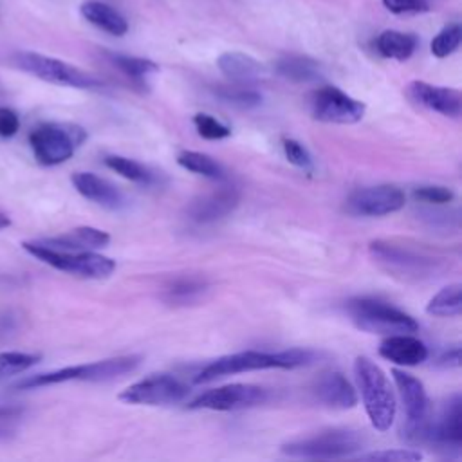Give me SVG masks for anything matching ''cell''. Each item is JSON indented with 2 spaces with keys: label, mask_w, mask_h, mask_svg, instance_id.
I'll use <instances>...</instances> for the list:
<instances>
[{
  "label": "cell",
  "mask_w": 462,
  "mask_h": 462,
  "mask_svg": "<svg viewBox=\"0 0 462 462\" xmlns=\"http://www.w3.org/2000/svg\"><path fill=\"white\" fill-rule=\"evenodd\" d=\"M316 354L307 348H287L278 352H260V350H244L222 356L208 363L195 377V384L211 383L224 375L267 370V368H300L314 363Z\"/></svg>",
  "instance_id": "6da1fadb"
},
{
  "label": "cell",
  "mask_w": 462,
  "mask_h": 462,
  "mask_svg": "<svg viewBox=\"0 0 462 462\" xmlns=\"http://www.w3.org/2000/svg\"><path fill=\"white\" fill-rule=\"evenodd\" d=\"M354 375L370 424L377 431L390 430L395 420L397 402L386 374L372 359L361 356L354 361Z\"/></svg>",
  "instance_id": "7a4b0ae2"
},
{
  "label": "cell",
  "mask_w": 462,
  "mask_h": 462,
  "mask_svg": "<svg viewBox=\"0 0 462 462\" xmlns=\"http://www.w3.org/2000/svg\"><path fill=\"white\" fill-rule=\"evenodd\" d=\"M368 251L381 269L404 282L430 280L444 271L440 258L390 240H374Z\"/></svg>",
  "instance_id": "3957f363"
},
{
  "label": "cell",
  "mask_w": 462,
  "mask_h": 462,
  "mask_svg": "<svg viewBox=\"0 0 462 462\" xmlns=\"http://www.w3.org/2000/svg\"><path fill=\"white\" fill-rule=\"evenodd\" d=\"M366 444L361 431L352 428H330L309 437L292 439L282 444L280 451L294 458H318L336 460L352 458Z\"/></svg>",
  "instance_id": "277c9868"
},
{
  "label": "cell",
  "mask_w": 462,
  "mask_h": 462,
  "mask_svg": "<svg viewBox=\"0 0 462 462\" xmlns=\"http://www.w3.org/2000/svg\"><path fill=\"white\" fill-rule=\"evenodd\" d=\"M141 363L139 356H117V357H108L101 361H92L85 365H74V366H65L54 372H45V374H36L31 377H25L14 384V388L20 390H29V388H40V386H51V384H60L67 381H112L116 377H121L125 374L134 372Z\"/></svg>",
  "instance_id": "5b68a950"
},
{
  "label": "cell",
  "mask_w": 462,
  "mask_h": 462,
  "mask_svg": "<svg viewBox=\"0 0 462 462\" xmlns=\"http://www.w3.org/2000/svg\"><path fill=\"white\" fill-rule=\"evenodd\" d=\"M346 312L352 323L370 334H411L419 330V323L404 310L379 298L361 296L346 303Z\"/></svg>",
  "instance_id": "8992f818"
},
{
  "label": "cell",
  "mask_w": 462,
  "mask_h": 462,
  "mask_svg": "<svg viewBox=\"0 0 462 462\" xmlns=\"http://www.w3.org/2000/svg\"><path fill=\"white\" fill-rule=\"evenodd\" d=\"M22 247L34 258L42 260L43 263H47L58 271H65V273L81 276V278H90V280L108 278L116 269V262L112 258L97 254L92 249H88V251H60V249L45 247V245L38 244L36 240L23 242Z\"/></svg>",
  "instance_id": "52a82bcc"
},
{
  "label": "cell",
  "mask_w": 462,
  "mask_h": 462,
  "mask_svg": "<svg viewBox=\"0 0 462 462\" xmlns=\"http://www.w3.org/2000/svg\"><path fill=\"white\" fill-rule=\"evenodd\" d=\"M392 377L399 390L402 406H404V424L402 439L410 444H422L428 439L430 430V399L424 390V384L411 374L393 368Z\"/></svg>",
  "instance_id": "ba28073f"
},
{
  "label": "cell",
  "mask_w": 462,
  "mask_h": 462,
  "mask_svg": "<svg viewBox=\"0 0 462 462\" xmlns=\"http://www.w3.org/2000/svg\"><path fill=\"white\" fill-rule=\"evenodd\" d=\"M87 134L81 126L70 123H43L29 135V144L38 162L56 166L69 161L81 146Z\"/></svg>",
  "instance_id": "9c48e42d"
},
{
  "label": "cell",
  "mask_w": 462,
  "mask_h": 462,
  "mask_svg": "<svg viewBox=\"0 0 462 462\" xmlns=\"http://www.w3.org/2000/svg\"><path fill=\"white\" fill-rule=\"evenodd\" d=\"M13 63L25 70L31 76H36L43 81L54 83V85H63V87H74V88H99L101 81L67 63L61 61L58 58H51V56H43L38 52H16L13 56Z\"/></svg>",
  "instance_id": "30bf717a"
},
{
  "label": "cell",
  "mask_w": 462,
  "mask_h": 462,
  "mask_svg": "<svg viewBox=\"0 0 462 462\" xmlns=\"http://www.w3.org/2000/svg\"><path fill=\"white\" fill-rule=\"evenodd\" d=\"M188 395V386L170 375V374H152L130 386H126L119 393V401L126 404H148V406H162L175 404L184 401Z\"/></svg>",
  "instance_id": "8fae6325"
},
{
  "label": "cell",
  "mask_w": 462,
  "mask_h": 462,
  "mask_svg": "<svg viewBox=\"0 0 462 462\" xmlns=\"http://www.w3.org/2000/svg\"><path fill=\"white\" fill-rule=\"evenodd\" d=\"M267 401V390L256 384L233 383L218 388H211L193 401L188 402L191 410H215V411H233L253 408Z\"/></svg>",
  "instance_id": "7c38bea8"
},
{
  "label": "cell",
  "mask_w": 462,
  "mask_h": 462,
  "mask_svg": "<svg viewBox=\"0 0 462 462\" xmlns=\"http://www.w3.org/2000/svg\"><path fill=\"white\" fill-rule=\"evenodd\" d=\"M310 110L318 121L352 125L363 119L366 106L363 101L350 97L341 88L325 85L312 94Z\"/></svg>",
  "instance_id": "4fadbf2b"
},
{
  "label": "cell",
  "mask_w": 462,
  "mask_h": 462,
  "mask_svg": "<svg viewBox=\"0 0 462 462\" xmlns=\"http://www.w3.org/2000/svg\"><path fill=\"white\" fill-rule=\"evenodd\" d=\"M444 455L458 457L462 448V397L453 393L442 404L439 415L430 420L428 439Z\"/></svg>",
  "instance_id": "5bb4252c"
},
{
  "label": "cell",
  "mask_w": 462,
  "mask_h": 462,
  "mask_svg": "<svg viewBox=\"0 0 462 462\" xmlns=\"http://www.w3.org/2000/svg\"><path fill=\"white\" fill-rule=\"evenodd\" d=\"M406 204V195L393 184H377L356 189L348 200V211L361 217H384L399 211Z\"/></svg>",
  "instance_id": "9a60e30c"
},
{
  "label": "cell",
  "mask_w": 462,
  "mask_h": 462,
  "mask_svg": "<svg viewBox=\"0 0 462 462\" xmlns=\"http://www.w3.org/2000/svg\"><path fill=\"white\" fill-rule=\"evenodd\" d=\"M238 189L226 184L193 199L186 208V217L193 224H213L233 213V209L238 206Z\"/></svg>",
  "instance_id": "2e32d148"
},
{
  "label": "cell",
  "mask_w": 462,
  "mask_h": 462,
  "mask_svg": "<svg viewBox=\"0 0 462 462\" xmlns=\"http://www.w3.org/2000/svg\"><path fill=\"white\" fill-rule=\"evenodd\" d=\"M408 96L420 106L439 112L448 117H458L462 110V96L457 88L439 87L426 81H411L408 85Z\"/></svg>",
  "instance_id": "e0dca14e"
},
{
  "label": "cell",
  "mask_w": 462,
  "mask_h": 462,
  "mask_svg": "<svg viewBox=\"0 0 462 462\" xmlns=\"http://www.w3.org/2000/svg\"><path fill=\"white\" fill-rule=\"evenodd\" d=\"M70 180L81 197L96 202L105 209L117 211L126 206V199L123 191L103 177H97L90 171H78L72 175Z\"/></svg>",
  "instance_id": "ac0fdd59"
},
{
  "label": "cell",
  "mask_w": 462,
  "mask_h": 462,
  "mask_svg": "<svg viewBox=\"0 0 462 462\" xmlns=\"http://www.w3.org/2000/svg\"><path fill=\"white\" fill-rule=\"evenodd\" d=\"M312 392L316 399L328 408L348 410L357 404V393L354 386L341 372L336 370L319 375V379L314 383Z\"/></svg>",
  "instance_id": "d6986e66"
},
{
  "label": "cell",
  "mask_w": 462,
  "mask_h": 462,
  "mask_svg": "<svg viewBox=\"0 0 462 462\" xmlns=\"http://www.w3.org/2000/svg\"><path fill=\"white\" fill-rule=\"evenodd\" d=\"M381 357L401 366H417L428 359V346L411 334H392L379 345Z\"/></svg>",
  "instance_id": "ffe728a7"
},
{
  "label": "cell",
  "mask_w": 462,
  "mask_h": 462,
  "mask_svg": "<svg viewBox=\"0 0 462 462\" xmlns=\"http://www.w3.org/2000/svg\"><path fill=\"white\" fill-rule=\"evenodd\" d=\"M36 242L45 247L60 249V251H88V249H99V247L108 245L110 235L106 231L92 227V226H79L65 235L52 236V238H42Z\"/></svg>",
  "instance_id": "44dd1931"
},
{
  "label": "cell",
  "mask_w": 462,
  "mask_h": 462,
  "mask_svg": "<svg viewBox=\"0 0 462 462\" xmlns=\"http://www.w3.org/2000/svg\"><path fill=\"white\" fill-rule=\"evenodd\" d=\"M217 65L220 72L236 83H251L263 76V67L260 61H256L253 56H247L244 52L229 51L217 58Z\"/></svg>",
  "instance_id": "7402d4cb"
},
{
  "label": "cell",
  "mask_w": 462,
  "mask_h": 462,
  "mask_svg": "<svg viewBox=\"0 0 462 462\" xmlns=\"http://www.w3.org/2000/svg\"><path fill=\"white\" fill-rule=\"evenodd\" d=\"M81 14L96 27L114 34V36H123L126 34L128 31V23L126 20L117 13L114 11L110 5L106 4H101V2H85L81 5Z\"/></svg>",
  "instance_id": "603a6c76"
},
{
  "label": "cell",
  "mask_w": 462,
  "mask_h": 462,
  "mask_svg": "<svg viewBox=\"0 0 462 462\" xmlns=\"http://www.w3.org/2000/svg\"><path fill=\"white\" fill-rule=\"evenodd\" d=\"M276 72L294 83H310L323 78L318 61L307 56H283L274 65Z\"/></svg>",
  "instance_id": "cb8c5ba5"
},
{
  "label": "cell",
  "mask_w": 462,
  "mask_h": 462,
  "mask_svg": "<svg viewBox=\"0 0 462 462\" xmlns=\"http://www.w3.org/2000/svg\"><path fill=\"white\" fill-rule=\"evenodd\" d=\"M208 291V282L200 276H180L171 280L164 289V300L171 305L197 303Z\"/></svg>",
  "instance_id": "d4e9b609"
},
{
  "label": "cell",
  "mask_w": 462,
  "mask_h": 462,
  "mask_svg": "<svg viewBox=\"0 0 462 462\" xmlns=\"http://www.w3.org/2000/svg\"><path fill=\"white\" fill-rule=\"evenodd\" d=\"M375 45L384 58L404 61L415 52L417 38L413 34H406L399 31H384L377 36Z\"/></svg>",
  "instance_id": "484cf974"
},
{
  "label": "cell",
  "mask_w": 462,
  "mask_h": 462,
  "mask_svg": "<svg viewBox=\"0 0 462 462\" xmlns=\"http://www.w3.org/2000/svg\"><path fill=\"white\" fill-rule=\"evenodd\" d=\"M426 312L437 318H453L462 312V285L449 283L442 287L426 305Z\"/></svg>",
  "instance_id": "4316f807"
},
{
  "label": "cell",
  "mask_w": 462,
  "mask_h": 462,
  "mask_svg": "<svg viewBox=\"0 0 462 462\" xmlns=\"http://www.w3.org/2000/svg\"><path fill=\"white\" fill-rule=\"evenodd\" d=\"M177 162L179 166H182L188 171H193L197 175L213 179V180H222L226 177V170L224 166L215 161L213 157L200 153V152H193V150H184L177 155Z\"/></svg>",
  "instance_id": "83f0119b"
},
{
  "label": "cell",
  "mask_w": 462,
  "mask_h": 462,
  "mask_svg": "<svg viewBox=\"0 0 462 462\" xmlns=\"http://www.w3.org/2000/svg\"><path fill=\"white\" fill-rule=\"evenodd\" d=\"M105 164L117 175L137 184H152L155 180V173L148 166L123 155H106Z\"/></svg>",
  "instance_id": "f1b7e54d"
},
{
  "label": "cell",
  "mask_w": 462,
  "mask_h": 462,
  "mask_svg": "<svg viewBox=\"0 0 462 462\" xmlns=\"http://www.w3.org/2000/svg\"><path fill=\"white\" fill-rule=\"evenodd\" d=\"M110 61L128 78L132 79H144L146 76L157 72V63L146 58L126 56V54H110Z\"/></svg>",
  "instance_id": "f546056e"
},
{
  "label": "cell",
  "mask_w": 462,
  "mask_h": 462,
  "mask_svg": "<svg viewBox=\"0 0 462 462\" xmlns=\"http://www.w3.org/2000/svg\"><path fill=\"white\" fill-rule=\"evenodd\" d=\"M40 361L38 354L29 352H0V379H5L14 374H22L27 368L34 366Z\"/></svg>",
  "instance_id": "4dcf8cb0"
},
{
  "label": "cell",
  "mask_w": 462,
  "mask_h": 462,
  "mask_svg": "<svg viewBox=\"0 0 462 462\" xmlns=\"http://www.w3.org/2000/svg\"><path fill=\"white\" fill-rule=\"evenodd\" d=\"M462 40V29L458 23H451L444 27L433 40H431V54L437 58H446L455 52Z\"/></svg>",
  "instance_id": "1f68e13d"
},
{
  "label": "cell",
  "mask_w": 462,
  "mask_h": 462,
  "mask_svg": "<svg viewBox=\"0 0 462 462\" xmlns=\"http://www.w3.org/2000/svg\"><path fill=\"white\" fill-rule=\"evenodd\" d=\"M193 125H195V130L199 132V135L204 139L218 141V139H226L231 135V128L209 114H202V112L195 114Z\"/></svg>",
  "instance_id": "d6a6232c"
},
{
  "label": "cell",
  "mask_w": 462,
  "mask_h": 462,
  "mask_svg": "<svg viewBox=\"0 0 462 462\" xmlns=\"http://www.w3.org/2000/svg\"><path fill=\"white\" fill-rule=\"evenodd\" d=\"M356 460H372V462H417L422 458L420 451H415L411 448H399V449H383V451H372V453H361L354 455Z\"/></svg>",
  "instance_id": "836d02e7"
},
{
  "label": "cell",
  "mask_w": 462,
  "mask_h": 462,
  "mask_svg": "<svg viewBox=\"0 0 462 462\" xmlns=\"http://www.w3.org/2000/svg\"><path fill=\"white\" fill-rule=\"evenodd\" d=\"M282 148H283V153H285V159L294 164L296 168L303 170V171H312L314 170V161H312V155L310 152L296 139H291V137H285L282 141Z\"/></svg>",
  "instance_id": "e575fe53"
},
{
  "label": "cell",
  "mask_w": 462,
  "mask_h": 462,
  "mask_svg": "<svg viewBox=\"0 0 462 462\" xmlns=\"http://www.w3.org/2000/svg\"><path fill=\"white\" fill-rule=\"evenodd\" d=\"M217 94L236 106L242 108H251V106H258L262 103V96L256 90H249L244 87H222L217 90Z\"/></svg>",
  "instance_id": "d590c367"
},
{
  "label": "cell",
  "mask_w": 462,
  "mask_h": 462,
  "mask_svg": "<svg viewBox=\"0 0 462 462\" xmlns=\"http://www.w3.org/2000/svg\"><path fill=\"white\" fill-rule=\"evenodd\" d=\"M413 197L426 204H448L455 199V193L446 186H419L413 189Z\"/></svg>",
  "instance_id": "8d00e7d4"
},
{
  "label": "cell",
  "mask_w": 462,
  "mask_h": 462,
  "mask_svg": "<svg viewBox=\"0 0 462 462\" xmlns=\"http://www.w3.org/2000/svg\"><path fill=\"white\" fill-rule=\"evenodd\" d=\"M23 410L14 406H0V440L13 437L22 420Z\"/></svg>",
  "instance_id": "74e56055"
},
{
  "label": "cell",
  "mask_w": 462,
  "mask_h": 462,
  "mask_svg": "<svg viewBox=\"0 0 462 462\" xmlns=\"http://www.w3.org/2000/svg\"><path fill=\"white\" fill-rule=\"evenodd\" d=\"M383 4L388 11H392L395 14L428 9V0H383Z\"/></svg>",
  "instance_id": "f35d334b"
},
{
  "label": "cell",
  "mask_w": 462,
  "mask_h": 462,
  "mask_svg": "<svg viewBox=\"0 0 462 462\" xmlns=\"http://www.w3.org/2000/svg\"><path fill=\"white\" fill-rule=\"evenodd\" d=\"M20 128L18 114L7 106H0V137H13Z\"/></svg>",
  "instance_id": "ab89813d"
},
{
  "label": "cell",
  "mask_w": 462,
  "mask_h": 462,
  "mask_svg": "<svg viewBox=\"0 0 462 462\" xmlns=\"http://www.w3.org/2000/svg\"><path fill=\"white\" fill-rule=\"evenodd\" d=\"M437 366H440V368H457V366H460V348L455 345V346L444 350L437 359Z\"/></svg>",
  "instance_id": "60d3db41"
},
{
  "label": "cell",
  "mask_w": 462,
  "mask_h": 462,
  "mask_svg": "<svg viewBox=\"0 0 462 462\" xmlns=\"http://www.w3.org/2000/svg\"><path fill=\"white\" fill-rule=\"evenodd\" d=\"M9 226H11V218H9L5 213H2V211H0V229L9 227Z\"/></svg>",
  "instance_id": "b9f144b4"
}]
</instances>
